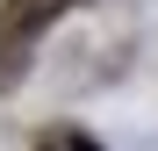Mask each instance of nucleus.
<instances>
[{
  "label": "nucleus",
  "instance_id": "f03ea898",
  "mask_svg": "<svg viewBox=\"0 0 158 151\" xmlns=\"http://www.w3.org/2000/svg\"><path fill=\"white\" fill-rule=\"evenodd\" d=\"M36 151H101V144H94L86 130H43V144H36Z\"/></svg>",
  "mask_w": 158,
  "mask_h": 151
},
{
  "label": "nucleus",
  "instance_id": "f257e3e1",
  "mask_svg": "<svg viewBox=\"0 0 158 151\" xmlns=\"http://www.w3.org/2000/svg\"><path fill=\"white\" fill-rule=\"evenodd\" d=\"M65 7H72V0H0V43H15V50H22L43 22H58Z\"/></svg>",
  "mask_w": 158,
  "mask_h": 151
}]
</instances>
